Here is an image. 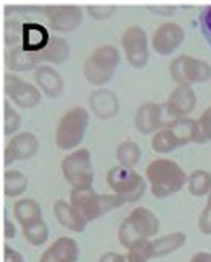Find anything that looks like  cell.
I'll use <instances>...</instances> for the list:
<instances>
[{
  "label": "cell",
  "mask_w": 211,
  "mask_h": 262,
  "mask_svg": "<svg viewBox=\"0 0 211 262\" xmlns=\"http://www.w3.org/2000/svg\"><path fill=\"white\" fill-rule=\"evenodd\" d=\"M36 54H38L41 62H45V64H51V66H59V64H63V62L68 60L70 44L67 42V39L52 34L48 44Z\"/></svg>",
  "instance_id": "cell-22"
},
{
  "label": "cell",
  "mask_w": 211,
  "mask_h": 262,
  "mask_svg": "<svg viewBox=\"0 0 211 262\" xmlns=\"http://www.w3.org/2000/svg\"><path fill=\"white\" fill-rule=\"evenodd\" d=\"M4 262H25V257L18 249L5 245L4 246Z\"/></svg>",
  "instance_id": "cell-37"
},
{
  "label": "cell",
  "mask_w": 211,
  "mask_h": 262,
  "mask_svg": "<svg viewBox=\"0 0 211 262\" xmlns=\"http://www.w3.org/2000/svg\"><path fill=\"white\" fill-rule=\"evenodd\" d=\"M49 38L51 33L44 25L36 21H26L23 23L20 46L30 52H39L48 44Z\"/></svg>",
  "instance_id": "cell-21"
},
{
  "label": "cell",
  "mask_w": 211,
  "mask_h": 262,
  "mask_svg": "<svg viewBox=\"0 0 211 262\" xmlns=\"http://www.w3.org/2000/svg\"><path fill=\"white\" fill-rule=\"evenodd\" d=\"M89 125V111L85 106H73L68 111L62 114L56 127V140L57 148L63 151H72L80 147L83 142L85 134Z\"/></svg>",
  "instance_id": "cell-3"
},
{
  "label": "cell",
  "mask_w": 211,
  "mask_h": 262,
  "mask_svg": "<svg viewBox=\"0 0 211 262\" xmlns=\"http://www.w3.org/2000/svg\"><path fill=\"white\" fill-rule=\"evenodd\" d=\"M206 197H208V199H206V205H205V207H206V209H209V210H211V191L206 194Z\"/></svg>",
  "instance_id": "cell-42"
},
{
  "label": "cell",
  "mask_w": 211,
  "mask_h": 262,
  "mask_svg": "<svg viewBox=\"0 0 211 262\" xmlns=\"http://www.w3.org/2000/svg\"><path fill=\"white\" fill-rule=\"evenodd\" d=\"M183 39H185V31L179 23L164 21L154 30L150 46L159 56H171L182 46Z\"/></svg>",
  "instance_id": "cell-13"
},
{
  "label": "cell",
  "mask_w": 211,
  "mask_h": 262,
  "mask_svg": "<svg viewBox=\"0 0 211 262\" xmlns=\"http://www.w3.org/2000/svg\"><path fill=\"white\" fill-rule=\"evenodd\" d=\"M190 262H211V252L200 251L190 257Z\"/></svg>",
  "instance_id": "cell-40"
},
{
  "label": "cell",
  "mask_w": 211,
  "mask_h": 262,
  "mask_svg": "<svg viewBox=\"0 0 211 262\" xmlns=\"http://www.w3.org/2000/svg\"><path fill=\"white\" fill-rule=\"evenodd\" d=\"M168 114L172 117L190 116L197 107V93L192 85H177L164 101Z\"/></svg>",
  "instance_id": "cell-15"
},
{
  "label": "cell",
  "mask_w": 211,
  "mask_h": 262,
  "mask_svg": "<svg viewBox=\"0 0 211 262\" xmlns=\"http://www.w3.org/2000/svg\"><path fill=\"white\" fill-rule=\"evenodd\" d=\"M115 160L124 168H135L142 160V147L135 140L125 139L115 148Z\"/></svg>",
  "instance_id": "cell-26"
},
{
  "label": "cell",
  "mask_w": 211,
  "mask_h": 262,
  "mask_svg": "<svg viewBox=\"0 0 211 262\" xmlns=\"http://www.w3.org/2000/svg\"><path fill=\"white\" fill-rule=\"evenodd\" d=\"M78 259L80 246L77 239L72 236H60L42 252L39 262H78Z\"/></svg>",
  "instance_id": "cell-18"
},
{
  "label": "cell",
  "mask_w": 211,
  "mask_h": 262,
  "mask_svg": "<svg viewBox=\"0 0 211 262\" xmlns=\"http://www.w3.org/2000/svg\"><path fill=\"white\" fill-rule=\"evenodd\" d=\"M38 66H41L38 54L26 51L21 46H12L5 52V67L8 72L21 74V72L34 70Z\"/></svg>",
  "instance_id": "cell-20"
},
{
  "label": "cell",
  "mask_w": 211,
  "mask_h": 262,
  "mask_svg": "<svg viewBox=\"0 0 211 262\" xmlns=\"http://www.w3.org/2000/svg\"><path fill=\"white\" fill-rule=\"evenodd\" d=\"M21 127V116L15 110V106L8 101L4 103V134L10 139Z\"/></svg>",
  "instance_id": "cell-31"
},
{
  "label": "cell",
  "mask_w": 211,
  "mask_h": 262,
  "mask_svg": "<svg viewBox=\"0 0 211 262\" xmlns=\"http://www.w3.org/2000/svg\"><path fill=\"white\" fill-rule=\"evenodd\" d=\"M39 12L45 16L49 28L60 34L75 31L83 21V8L78 5H48L41 7Z\"/></svg>",
  "instance_id": "cell-11"
},
{
  "label": "cell",
  "mask_w": 211,
  "mask_h": 262,
  "mask_svg": "<svg viewBox=\"0 0 211 262\" xmlns=\"http://www.w3.org/2000/svg\"><path fill=\"white\" fill-rule=\"evenodd\" d=\"M161 230L158 215L146 207H135L117 230L119 243L127 249L136 239H151Z\"/></svg>",
  "instance_id": "cell-2"
},
{
  "label": "cell",
  "mask_w": 211,
  "mask_h": 262,
  "mask_svg": "<svg viewBox=\"0 0 211 262\" xmlns=\"http://www.w3.org/2000/svg\"><path fill=\"white\" fill-rule=\"evenodd\" d=\"M115 10H117V7H114V5H89V7H86L88 15L98 21L111 18L115 13Z\"/></svg>",
  "instance_id": "cell-34"
},
{
  "label": "cell",
  "mask_w": 211,
  "mask_h": 262,
  "mask_svg": "<svg viewBox=\"0 0 211 262\" xmlns=\"http://www.w3.org/2000/svg\"><path fill=\"white\" fill-rule=\"evenodd\" d=\"M89 111L93 113L98 119L109 121L115 117L121 111V99L109 88H96L93 93L88 96Z\"/></svg>",
  "instance_id": "cell-16"
},
{
  "label": "cell",
  "mask_w": 211,
  "mask_h": 262,
  "mask_svg": "<svg viewBox=\"0 0 211 262\" xmlns=\"http://www.w3.org/2000/svg\"><path fill=\"white\" fill-rule=\"evenodd\" d=\"M187 189L190 195L205 197L211 191V173L206 169H195L187 174Z\"/></svg>",
  "instance_id": "cell-29"
},
{
  "label": "cell",
  "mask_w": 211,
  "mask_h": 262,
  "mask_svg": "<svg viewBox=\"0 0 211 262\" xmlns=\"http://www.w3.org/2000/svg\"><path fill=\"white\" fill-rule=\"evenodd\" d=\"M200 30L203 34L205 41L211 46V5L205 7L203 10L200 12Z\"/></svg>",
  "instance_id": "cell-35"
},
{
  "label": "cell",
  "mask_w": 211,
  "mask_h": 262,
  "mask_svg": "<svg viewBox=\"0 0 211 262\" xmlns=\"http://www.w3.org/2000/svg\"><path fill=\"white\" fill-rule=\"evenodd\" d=\"M62 176L72 189H85L93 187L95 183V169L91 151L88 148H75L62 160L60 163Z\"/></svg>",
  "instance_id": "cell-7"
},
{
  "label": "cell",
  "mask_w": 211,
  "mask_h": 262,
  "mask_svg": "<svg viewBox=\"0 0 211 262\" xmlns=\"http://www.w3.org/2000/svg\"><path fill=\"white\" fill-rule=\"evenodd\" d=\"M52 210L59 225L65 230H70L73 233H83L86 230L88 222L81 216V213L70 202L59 199V201H56V204H54Z\"/></svg>",
  "instance_id": "cell-19"
},
{
  "label": "cell",
  "mask_w": 211,
  "mask_h": 262,
  "mask_svg": "<svg viewBox=\"0 0 211 262\" xmlns=\"http://www.w3.org/2000/svg\"><path fill=\"white\" fill-rule=\"evenodd\" d=\"M146 184L156 199H168L182 191L187 184V173L177 161L169 158H156L146 165Z\"/></svg>",
  "instance_id": "cell-1"
},
{
  "label": "cell",
  "mask_w": 211,
  "mask_h": 262,
  "mask_svg": "<svg viewBox=\"0 0 211 262\" xmlns=\"http://www.w3.org/2000/svg\"><path fill=\"white\" fill-rule=\"evenodd\" d=\"M15 234H16V228H15V225L10 222V220H5V238H15Z\"/></svg>",
  "instance_id": "cell-41"
},
{
  "label": "cell",
  "mask_w": 211,
  "mask_h": 262,
  "mask_svg": "<svg viewBox=\"0 0 211 262\" xmlns=\"http://www.w3.org/2000/svg\"><path fill=\"white\" fill-rule=\"evenodd\" d=\"M198 228L203 234H211V210L205 209L201 210L200 219H198Z\"/></svg>",
  "instance_id": "cell-36"
},
{
  "label": "cell",
  "mask_w": 211,
  "mask_h": 262,
  "mask_svg": "<svg viewBox=\"0 0 211 262\" xmlns=\"http://www.w3.org/2000/svg\"><path fill=\"white\" fill-rule=\"evenodd\" d=\"M21 234L28 245H31L34 248H39V246H44L49 239V227L42 219H39V220H34L28 225H23Z\"/></svg>",
  "instance_id": "cell-28"
},
{
  "label": "cell",
  "mask_w": 211,
  "mask_h": 262,
  "mask_svg": "<svg viewBox=\"0 0 211 262\" xmlns=\"http://www.w3.org/2000/svg\"><path fill=\"white\" fill-rule=\"evenodd\" d=\"M172 117L168 114L164 103L146 101L142 103L135 111L133 124L135 129L143 135H153L156 130L164 127Z\"/></svg>",
  "instance_id": "cell-12"
},
{
  "label": "cell",
  "mask_w": 211,
  "mask_h": 262,
  "mask_svg": "<svg viewBox=\"0 0 211 262\" xmlns=\"http://www.w3.org/2000/svg\"><path fill=\"white\" fill-rule=\"evenodd\" d=\"M169 74L177 85L194 86L195 83H205L211 78V66L203 59L182 54L171 60Z\"/></svg>",
  "instance_id": "cell-8"
},
{
  "label": "cell",
  "mask_w": 211,
  "mask_h": 262,
  "mask_svg": "<svg viewBox=\"0 0 211 262\" xmlns=\"http://www.w3.org/2000/svg\"><path fill=\"white\" fill-rule=\"evenodd\" d=\"M121 44L128 66L138 70L146 67L150 60V39L142 26H128L122 34Z\"/></svg>",
  "instance_id": "cell-10"
},
{
  "label": "cell",
  "mask_w": 211,
  "mask_h": 262,
  "mask_svg": "<svg viewBox=\"0 0 211 262\" xmlns=\"http://www.w3.org/2000/svg\"><path fill=\"white\" fill-rule=\"evenodd\" d=\"M106 183L124 204L138 202L146 192V179L135 168H124L121 165L111 168L106 174Z\"/></svg>",
  "instance_id": "cell-6"
},
{
  "label": "cell",
  "mask_w": 211,
  "mask_h": 262,
  "mask_svg": "<svg viewBox=\"0 0 211 262\" xmlns=\"http://www.w3.org/2000/svg\"><path fill=\"white\" fill-rule=\"evenodd\" d=\"M68 202L75 207L88 223L124 205V201L115 194H99L93 187L72 189Z\"/></svg>",
  "instance_id": "cell-5"
},
{
  "label": "cell",
  "mask_w": 211,
  "mask_h": 262,
  "mask_svg": "<svg viewBox=\"0 0 211 262\" xmlns=\"http://www.w3.org/2000/svg\"><path fill=\"white\" fill-rule=\"evenodd\" d=\"M148 10L156 13V15H172L174 12H176V7H148Z\"/></svg>",
  "instance_id": "cell-39"
},
{
  "label": "cell",
  "mask_w": 211,
  "mask_h": 262,
  "mask_svg": "<svg viewBox=\"0 0 211 262\" xmlns=\"http://www.w3.org/2000/svg\"><path fill=\"white\" fill-rule=\"evenodd\" d=\"M125 257L128 262H148L153 259L151 239H136L127 248Z\"/></svg>",
  "instance_id": "cell-30"
},
{
  "label": "cell",
  "mask_w": 211,
  "mask_h": 262,
  "mask_svg": "<svg viewBox=\"0 0 211 262\" xmlns=\"http://www.w3.org/2000/svg\"><path fill=\"white\" fill-rule=\"evenodd\" d=\"M4 92L8 101L20 110H34L42 103L41 90L13 72L4 77Z\"/></svg>",
  "instance_id": "cell-9"
},
{
  "label": "cell",
  "mask_w": 211,
  "mask_h": 262,
  "mask_svg": "<svg viewBox=\"0 0 211 262\" xmlns=\"http://www.w3.org/2000/svg\"><path fill=\"white\" fill-rule=\"evenodd\" d=\"M98 262H128V260L125 254H119V252L109 251V252H104V254H101Z\"/></svg>",
  "instance_id": "cell-38"
},
{
  "label": "cell",
  "mask_w": 211,
  "mask_h": 262,
  "mask_svg": "<svg viewBox=\"0 0 211 262\" xmlns=\"http://www.w3.org/2000/svg\"><path fill=\"white\" fill-rule=\"evenodd\" d=\"M30 186V181L25 173L18 169H5L4 173V194L10 199L21 197Z\"/></svg>",
  "instance_id": "cell-27"
},
{
  "label": "cell",
  "mask_w": 211,
  "mask_h": 262,
  "mask_svg": "<svg viewBox=\"0 0 211 262\" xmlns=\"http://www.w3.org/2000/svg\"><path fill=\"white\" fill-rule=\"evenodd\" d=\"M198 127V139L197 143H206L211 140V106L198 116L197 119Z\"/></svg>",
  "instance_id": "cell-33"
},
{
  "label": "cell",
  "mask_w": 211,
  "mask_h": 262,
  "mask_svg": "<svg viewBox=\"0 0 211 262\" xmlns=\"http://www.w3.org/2000/svg\"><path fill=\"white\" fill-rule=\"evenodd\" d=\"M33 77H34V85L48 98L52 99L60 98L63 90H65V82H63L62 75L51 64L38 66L34 69Z\"/></svg>",
  "instance_id": "cell-17"
},
{
  "label": "cell",
  "mask_w": 211,
  "mask_h": 262,
  "mask_svg": "<svg viewBox=\"0 0 211 262\" xmlns=\"http://www.w3.org/2000/svg\"><path fill=\"white\" fill-rule=\"evenodd\" d=\"M13 219L20 227L28 225L34 220L42 219V207L36 199L18 197V201L13 204Z\"/></svg>",
  "instance_id": "cell-23"
},
{
  "label": "cell",
  "mask_w": 211,
  "mask_h": 262,
  "mask_svg": "<svg viewBox=\"0 0 211 262\" xmlns=\"http://www.w3.org/2000/svg\"><path fill=\"white\" fill-rule=\"evenodd\" d=\"M21 30H23V23L20 20H16V18H8L5 23V42L8 48L20 46Z\"/></svg>",
  "instance_id": "cell-32"
},
{
  "label": "cell",
  "mask_w": 211,
  "mask_h": 262,
  "mask_svg": "<svg viewBox=\"0 0 211 262\" xmlns=\"http://www.w3.org/2000/svg\"><path fill=\"white\" fill-rule=\"evenodd\" d=\"M185 243H187V234L183 231H174V233L164 234V236H159L156 239H151L153 259L169 256L172 252H176L180 248L185 246Z\"/></svg>",
  "instance_id": "cell-24"
},
{
  "label": "cell",
  "mask_w": 211,
  "mask_h": 262,
  "mask_svg": "<svg viewBox=\"0 0 211 262\" xmlns=\"http://www.w3.org/2000/svg\"><path fill=\"white\" fill-rule=\"evenodd\" d=\"M150 143H151L153 151L159 153V155H166V153H171L174 150L183 147L180 139L177 137L176 130L171 127L169 122L151 135V142Z\"/></svg>",
  "instance_id": "cell-25"
},
{
  "label": "cell",
  "mask_w": 211,
  "mask_h": 262,
  "mask_svg": "<svg viewBox=\"0 0 211 262\" xmlns=\"http://www.w3.org/2000/svg\"><path fill=\"white\" fill-rule=\"evenodd\" d=\"M121 64V52L112 44H103L89 52L83 64V75L93 86H104L112 80Z\"/></svg>",
  "instance_id": "cell-4"
},
{
  "label": "cell",
  "mask_w": 211,
  "mask_h": 262,
  "mask_svg": "<svg viewBox=\"0 0 211 262\" xmlns=\"http://www.w3.org/2000/svg\"><path fill=\"white\" fill-rule=\"evenodd\" d=\"M39 151V139L33 132H16L8 139L5 151H4V161L5 165H12L16 161H26L31 160L36 153Z\"/></svg>",
  "instance_id": "cell-14"
}]
</instances>
